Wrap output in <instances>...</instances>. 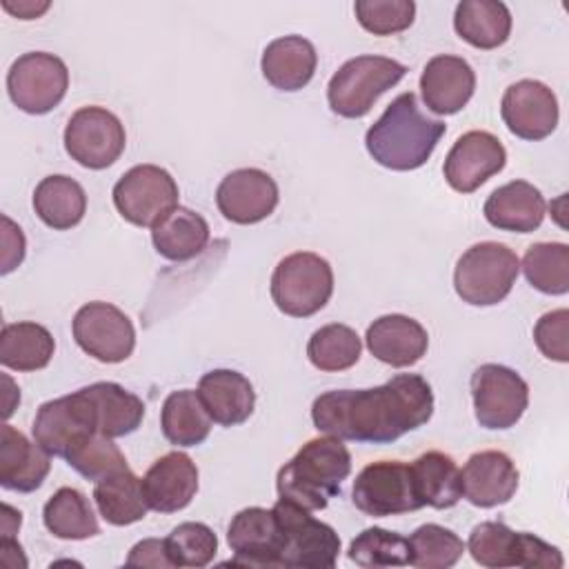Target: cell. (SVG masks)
<instances>
[{"instance_id":"6da1fadb","label":"cell","mask_w":569,"mask_h":569,"mask_svg":"<svg viewBox=\"0 0 569 569\" xmlns=\"http://www.w3.org/2000/svg\"><path fill=\"white\" fill-rule=\"evenodd\" d=\"M431 413L433 391L418 373H398L371 389L325 391L311 405L320 433L369 445H389L427 425Z\"/></svg>"},{"instance_id":"7a4b0ae2","label":"cell","mask_w":569,"mask_h":569,"mask_svg":"<svg viewBox=\"0 0 569 569\" xmlns=\"http://www.w3.org/2000/svg\"><path fill=\"white\" fill-rule=\"evenodd\" d=\"M445 131L447 124L422 113L416 93L407 91L393 98L382 116L367 129L365 147L380 167L413 171L431 158Z\"/></svg>"},{"instance_id":"3957f363","label":"cell","mask_w":569,"mask_h":569,"mask_svg":"<svg viewBox=\"0 0 569 569\" xmlns=\"http://www.w3.org/2000/svg\"><path fill=\"white\" fill-rule=\"evenodd\" d=\"M351 473V453L336 436H320L305 442L298 453L278 469V498L307 511H318L340 493Z\"/></svg>"},{"instance_id":"277c9868","label":"cell","mask_w":569,"mask_h":569,"mask_svg":"<svg viewBox=\"0 0 569 569\" xmlns=\"http://www.w3.org/2000/svg\"><path fill=\"white\" fill-rule=\"evenodd\" d=\"M520 273V260L513 249L502 242L471 244L456 262L453 289L462 302L473 307H491L502 302Z\"/></svg>"},{"instance_id":"5b68a950","label":"cell","mask_w":569,"mask_h":569,"mask_svg":"<svg viewBox=\"0 0 569 569\" xmlns=\"http://www.w3.org/2000/svg\"><path fill=\"white\" fill-rule=\"evenodd\" d=\"M407 67L387 56H356L347 60L327 84V100L333 113L342 118H362L373 102L396 87Z\"/></svg>"},{"instance_id":"8992f818","label":"cell","mask_w":569,"mask_h":569,"mask_svg":"<svg viewBox=\"0 0 569 569\" xmlns=\"http://www.w3.org/2000/svg\"><path fill=\"white\" fill-rule=\"evenodd\" d=\"M333 293L331 264L313 251L284 256L271 273V298L291 318L318 313Z\"/></svg>"},{"instance_id":"52a82bcc","label":"cell","mask_w":569,"mask_h":569,"mask_svg":"<svg viewBox=\"0 0 569 569\" xmlns=\"http://www.w3.org/2000/svg\"><path fill=\"white\" fill-rule=\"evenodd\" d=\"M278 525L282 529V556L280 567L298 569H331L340 556V538L336 529L318 518L311 511L278 498L271 507Z\"/></svg>"},{"instance_id":"ba28073f","label":"cell","mask_w":569,"mask_h":569,"mask_svg":"<svg viewBox=\"0 0 569 569\" xmlns=\"http://www.w3.org/2000/svg\"><path fill=\"white\" fill-rule=\"evenodd\" d=\"M69 89L67 64L47 51H29L13 60L7 73L11 102L31 116L49 113L58 107Z\"/></svg>"},{"instance_id":"9c48e42d","label":"cell","mask_w":569,"mask_h":569,"mask_svg":"<svg viewBox=\"0 0 569 569\" xmlns=\"http://www.w3.org/2000/svg\"><path fill=\"white\" fill-rule=\"evenodd\" d=\"M351 500L356 509L371 518L422 509L411 465L400 460H378L367 465L353 480Z\"/></svg>"},{"instance_id":"30bf717a","label":"cell","mask_w":569,"mask_h":569,"mask_svg":"<svg viewBox=\"0 0 569 569\" xmlns=\"http://www.w3.org/2000/svg\"><path fill=\"white\" fill-rule=\"evenodd\" d=\"M118 213L136 227H153L178 207V184L158 164H136L113 184Z\"/></svg>"},{"instance_id":"8fae6325","label":"cell","mask_w":569,"mask_h":569,"mask_svg":"<svg viewBox=\"0 0 569 569\" xmlns=\"http://www.w3.org/2000/svg\"><path fill=\"white\" fill-rule=\"evenodd\" d=\"M469 385L476 420L485 429L513 427L529 405V385L505 365H480L471 373Z\"/></svg>"},{"instance_id":"7c38bea8","label":"cell","mask_w":569,"mask_h":569,"mask_svg":"<svg viewBox=\"0 0 569 569\" xmlns=\"http://www.w3.org/2000/svg\"><path fill=\"white\" fill-rule=\"evenodd\" d=\"M127 133L116 113L104 107H82L64 127V149L87 169H107L124 151Z\"/></svg>"},{"instance_id":"4fadbf2b","label":"cell","mask_w":569,"mask_h":569,"mask_svg":"<svg viewBox=\"0 0 569 569\" xmlns=\"http://www.w3.org/2000/svg\"><path fill=\"white\" fill-rule=\"evenodd\" d=\"M71 329L78 347L98 362L118 365L133 353V322L111 302L93 300L82 305L73 316Z\"/></svg>"},{"instance_id":"5bb4252c","label":"cell","mask_w":569,"mask_h":569,"mask_svg":"<svg viewBox=\"0 0 569 569\" xmlns=\"http://www.w3.org/2000/svg\"><path fill=\"white\" fill-rule=\"evenodd\" d=\"M98 431L93 413L82 389L40 405L33 418V440L51 456L67 458V453L89 433Z\"/></svg>"},{"instance_id":"9a60e30c","label":"cell","mask_w":569,"mask_h":569,"mask_svg":"<svg viewBox=\"0 0 569 569\" xmlns=\"http://www.w3.org/2000/svg\"><path fill=\"white\" fill-rule=\"evenodd\" d=\"M500 116L516 138L545 140L558 127V98L540 80H518L505 89Z\"/></svg>"},{"instance_id":"2e32d148","label":"cell","mask_w":569,"mask_h":569,"mask_svg":"<svg viewBox=\"0 0 569 569\" xmlns=\"http://www.w3.org/2000/svg\"><path fill=\"white\" fill-rule=\"evenodd\" d=\"M507 164L502 142L489 131L462 133L445 158V180L458 193H471Z\"/></svg>"},{"instance_id":"e0dca14e","label":"cell","mask_w":569,"mask_h":569,"mask_svg":"<svg viewBox=\"0 0 569 569\" xmlns=\"http://www.w3.org/2000/svg\"><path fill=\"white\" fill-rule=\"evenodd\" d=\"M280 193L276 180L256 167L227 173L216 189L218 211L236 224H256L273 213Z\"/></svg>"},{"instance_id":"ac0fdd59","label":"cell","mask_w":569,"mask_h":569,"mask_svg":"<svg viewBox=\"0 0 569 569\" xmlns=\"http://www.w3.org/2000/svg\"><path fill=\"white\" fill-rule=\"evenodd\" d=\"M227 542L233 551V565L280 567L284 538L273 509H240L229 522Z\"/></svg>"},{"instance_id":"d6986e66","label":"cell","mask_w":569,"mask_h":569,"mask_svg":"<svg viewBox=\"0 0 569 569\" xmlns=\"http://www.w3.org/2000/svg\"><path fill=\"white\" fill-rule=\"evenodd\" d=\"M462 496L480 509L505 505L518 489L520 473L505 451L487 449L471 453L462 471Z\"/></svg>"},{"instance_id":"ffe728a7","label":"cell","mask_w":569,"mask_h":569,"mask_svg":"<svg viewBox=\"0 0 569 569\" xmlns=\"http://www.w3.org/2000/svg\"><path fill=\"white\" fill-rule=\"evenodd\" d=\"M476 73L460 56H433L420 76V93L436 116L458 113L473 96Z\"/></svg>"},{"instance_id":"44dd1931","label":"cell","mask_w":569,"mask_h":569,"mask_svg":"<svg viewBox=\"0 0 569 569\" xmlns=\"http://www.w3.org/2000/svg\"><path fill=\"white\" fill-rule=\"evenodd\" d=\"M142 491L149 509L158 513L180 511L198 491V467L187 453L169 451L147 469Z\"/></svg>"},{"instance_id":"7402d4cb","label":"cell","mask_w":569,"mask_h":569,"mask_svg":"<svg viewBox=\"0 0 569 569\" xmlns=\"http://www.w3.org/2000/svg\"><path fill=\"white\" fill-rule=\"evenodd\" d=\"M367 349L373 358L391 367L416 365L429 347L427 329L402 313H387L376 318L365 333Z\"/></svg>"},{"instance_id":"603a6c76","label":"cell","mask_w":569,"mask_h":569,"mask_svg":"<svg viewBox=\"0 0 569 569\" xmlns=\"http://www.w3.org/2000/svg\"><path fill=\"white\" fill-rule=\"evenodd\" d=\"M51 469V453L11 425L0 427V485L9 491H36Z\"/></svg>"},{"instance_id":"cb8c5ba5","label":"cell","mask_w":569,"mask_h":569,"mask_svg":"<svg viewBox=\"0 0 569 569\" xmlns=\"http://www.w3.org/2000/svg\"><path fill=\"white\" fill-rule=\"evenodd\" d=\"M482 211L487 222L500 231L531 233L542 224L547 202L531 182L511 180L489 193Z\"/></svg>"},{"instance_id":"d4e9b609","label":"cell","mask_w":569,"mask_h":569,"mask_svg":"<svg viewBox=\"0 0 569 569\" xmlns=\"http://www.w3.org/2000/svg\"><path fill=\"white\" fill-rule=\"evenodd\" d=\"M198 396L211 420L222 427L242 425L256 407L253 385L233 369L207 371L198 382Z\"/></svg>"},{"instance_id":"484cf974","label":"cell","mask_w":569,"mask_h":569,"mask_svg":"<svg viewBox=\"0 0 569 569\" xmlns=\"http://www.w3.org/2000/svg\"><path fill=\"white\" fill-rule=\"evenodd\" d=\"M316 47L302 36H282L271 40L262 51V76L280 91H300L316 73Z\"/></svg>"},{"instance_id":"4316f807","label":"cell","mask_w":569,"mask_h":569,"mask_svg":"<svg viewBox=\"0 0 569 569\" xmlns=\"http://www.w3.org/2000/svg\"><path fill=\"white\" fill-rule=\"evenodd\" d=\"M82 393L89 400L96 429L109 438L133 433L144 418L142 400L118 382H93L82 387Z\"/></svg>"},{"instance_id":"83f0119b","label":"cell","mask_w":569,"mask_h":569,"mask_svg":"<svg viewBox=\"0 0 569 569\" xmlns=\"http://www.w3.org/2000/svg\"><path fill=\"white\" fill-rule=\"evenodd\" d=\"M151 242L162 258L184 262L204 251L209 242V224L200 213L178 204L151 227Z\"/></svg>"},{"instance_id":"f1b7e54d","label":"cell","mask_w":569,"mask_h":569,"mask_svg":"<svg viewBox=\"0 0 569 569\" xmlns=\"http://www.w3.org/2000/svg\"><path fill=\"white\" fill-rule=\"evenodd\" d=\"M453 29L476 49H496L509 40L511 11L500 0H462L456 4Z\"/></svg>"},{"instance_id":"f546056e","label":"cell","mask_w":569,"mask_h":569,"mask_svg":"<svg viewBox=\"0 0 569 569\" xmlns=\"http://www.w3.org/2000/svg\"><path fill=\"white\" fill-rule=\"evenodd\" d=\"M33 211L47 227L67 231L84 218L87 193L82 184L69 176H47L33 189Z\"/></svg>"},{"instance_id":"4dcf8cb0","label":"cell","mask_w":569,"mask_h":569,"mask_svg":"<svg viewBox=\"0 0 569 569\" xmlns=\"http://www.w3.org/2000/svg\"><path fill=\"white\" fill-rule=\"evenodd\" d=\"M422 507L449 509L462 498V478L456 460L442 451H425L411 462Z\"/></svg>"},{"instance_id":"1f68e13d","label":"cell","mask_w":569,"mask_h":569,"mask_svg":"<svg viewBox=\"0 0 569 569\" xmlns=\"http://www.w3.org/2000/svg\"><path fill=\"white\" fill-rule=\"evenodd\" d=\"M211 416L207 413L198 391L178 389L171 391L160 411V427L164 438L176 447H196L209 438Z\"/></svg>"},{"instance_id":"d6a6232c","label":"cell","mask_w":569,"mask_h":569,"mask_svg":"<svg viewBox=\"0 0 569 569\" xmlns=\"http://www.w3.org/2000/svg\"><path fill=\"white\" fill-rule=\"evenodd\" d=\"M93 500L102 520L113 527L133 525L149 511L142 480L131 469L98 480L93 487Z\"/></svg>"},{"instance_id":"836d02e7","label":"cell","mask_w":569,"mask_h":569,"mask_svg":"<svg viewBox=\"0 0 569 569\" xmlns=\"http://www.w3.org/2000/svg\"><path fill=\"white\" fill-rule=\"evenodd\" d=\"M56 351L53 336L38 322H9L0 333V362L13 371L44 369Z\"/></svg>"},{"instance_id":"e575fe53","label":"cell","mask_w":569,"mask_h":569,"mask_svg":"<svg viewBox=\"0 0 569 569\" xmlns=\"http://www.w3.org/2000/svg\"><path fill=\"white\" fill-rule=\"evenodd\" d=\"M42 522L49 533L62 540H87L100 533L89 498L73 487H60L44 502Z\"/></svg>"},{"instance_id":"d590c367","label":"cell","mask_w":569,"mask_h":569,"mask_svg":"<svg viewBox=\"0 0 569 569\" xmlns=\"http://www.w3.org/2000/svg\"><path fill=\"white\" fill-rule=\"evenodd\" d=\"M362 342L356 329L331 322L316 329L307 342V356L320 371H345L360 360Z\"/></svg>"},{"instance_id":"8d00e7d4","label":"cell","mask_w":569,"mask_h":569,"mask_svg":"<svg viewBox=\"0 0 569 569\" xmlns=\"http://www.w3.org/2000/svg\"><path fill=\"white\" fill-rule=\"evenodd\" d=\"M522 271L527 282L547 296L569 291V247L565 242H536L525 251Z\"/></svg>"},{"instance_id":"74e56055","label":"cell","mask_w":569,"mask_h":569,"mask_svg":"<svg viewBox=\"0 0 569 569\" xmlns=\"http://www.w3.org/2000/svg\"><path fill=\"white\" fill-rule=\"evenodd\" d=\"M407 540H409V565L418 569H449L465 553L462 538L436 522H427L418 527Z\"/></svg>"},{"instance_id":"f35d334b","label":"cell","mask_w":569,"mask_h":569,"mask_svg":"<svg viewBox=\"0 0 569 569\" xmlns=\"http://www.w3.org/2000/svg\"><path fill=\"white\" fill-rule=\"evenodd\" d=\"M467 549L471 558L489 569L518 567L520 562V531L509 529L505 522L487 520L471 529Z\"/></svg>"},{"instance_id":"ab89813d","label":"cell","mask_w":569,"mask_h":569,"mask_svg":"<svg viewBox=\"0 0 569 569\" xmlns=\"http://www.w3.org/2000/svg\"><path fill=\"white\" fill-rule=\"evenodd\" d=\"M349 560L365 569L409 565V540L382 527H369L358 533L347 551Z\"/></svg>"},{"instance_id":"60d3db41","label":"cell","mask_w":569,"mask_h":569,"mask_svg":"<svg viewBox=\"0 0 569 569\" xmlns=\"http://www.w3.org/2000/svg\"><path fill=\"white\" fill-rule=\"evenodd\" d=\"M67 465L73 467L80 476H84L87 480H102L111 473L124 471L129 469L124 453L118 449V445H113V438L93 431L89 436H84L69 453H67Z\"/></svg>"},{"instance_id":"b9f144b4","label":"cell","mask_w":569,"mask_h":569,"mask_svg":"<svg viewBox=\"0 0 569 569\" xmlns=\"http://www.w3.org/2000/svg\"><path fill=\"white\" fill-rule=\"evenodd\" d=\"M167 553L173 567H207L218 551V538L204 522H182L167 538Z\"/></svg>"},{"instance_id":"7bdbcfd3","label":"cell","mask_w":569,"mask_h":569,"mask_svg":"<svg viewBox=\"0 0 569 569\" xmlns=\"http://www.w3.org/2000/svg\"><path fill=\"white\" fill-rule=\"evenodd\" d=\"M360 27L373 36H393L411 27L416 18L413 0H356Z\"/></svg>"},{"instance_id":"ee69618b","label":"cell","mask_w":569,"mask_h":569,"mask_svg":"<svg viewBox=\"0 0 569 569\" xmlns=\"http://www.w3.org/2000/svg\"><path fill=\"white\" fill-rule=\"evenodd\" d=\"M533 342L540 353L556 362H569V311L556 309L538 318Z\"/></svg>"},{"instance_id":"f6af8a7d","label":"cell","mask_w":569,"mask_h":569,"mask_svg":"<svg viewBox=\"0 0 569 569\" xmlns=\"http://www.w3.org/2000/svg\"><path fill=\"white\" fill-rule=\"evenodd\" d=\"M124 562L136 565V567H173V562L167 553V545L160 538H147V540H140L138 545H133Z\"/></svg>"},{"instance_id":"bcb514c9","label":"cell","mask_w":569,"mask_h":569,"mask_svg":"<svg viewBox=\"0 0 569 569\" xmlns=\"http://www.w3.org/2000/svg\"><path fill=\"white\" fill-rule=\"evenodd\" d=\"M2 222H4V236H2V242H4V251H2V273H9L13 271L22 258H24V240L20 242H11L13 240V222L2 216Z\"/></svg>"},{"instance_id":"7dc6e473","label":"cell","mask_w":569,"mask_h":569,"mask_svg":"<svg viewBox=\"0 0 569 569\" xmlns=\"http://www.w3.org/2000/svg\"><path fill=\"white\" fill-rule=\"evenodd\" d=\"M2 7H4L9 13L18 16L20 20H33V18H38L40 13H44V11L49 9V2H29V0H24V2H18V4L13 7V4H9L7 0H2Z\"/></svg>"},{"instance_id":"c3c4849f","label":"cell","mask_w":569,"mask_h":569,"mask_svg":"<svg viewBox=\"0 0 569 569\" xmlns=\"http://www.w3.org/2000/svg\"><path fill=\"white\" fill-rule=\"evenodd\" d=\"M4 511V518H2V536H13L18 529H20V522H22V513L11 509L9 505L2 507Z\"/></svg>"}]
</instances>
